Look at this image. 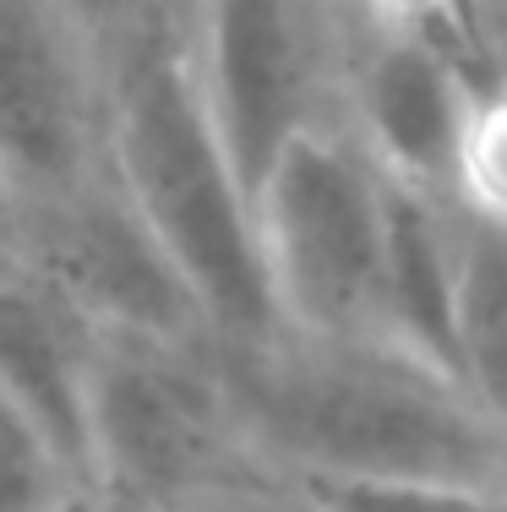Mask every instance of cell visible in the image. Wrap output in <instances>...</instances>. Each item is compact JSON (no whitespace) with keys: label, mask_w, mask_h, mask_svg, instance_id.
Listing matches in <instances>:
<instances>
[{"label":"cell","mask_w":507,"mask_h":512,"mask_svg":"<svg viewBox=\"0 0 507 512\" xmlns=\"http://www.w3.org/2000/svg\"><path fill=\"white\" fill-rule=\"evenodd\" d=\"M382 207L388 180L322 126L279 148L251 197L279 333L377 338Z\"/></svg>","instance_id":"cell-3"},{"label":"cell","mask_w":507,"mask_h":512,"mask_svg":"<svg viewBox=\"0 0 507 512\" xmlns=\"http://www.w3.org/2000/svg\"><path fill=\"white\" fill-rule=\"evenodd\" d=\"M458 387L507 447V235L458 224Z\"/></svg>","instance_id":"cell-11"},{"label":"cell","mask_w":507,"mask_h":512,"mask_svg":"<svg viewBox=\"0 0 507 512\" xmlns=\"http://www.w3.org/2000/svg\"><path fill=\"white\" fill-rule=\"evenodd\" d=\"M317 512H507L502 485L464 480H311Z\"/></svg>","instance_id":"cell-13"},{"label":"cell","mask_w":507,"mask_h":512,"mask_svg":"<svg viewBox=\"0 0 507 512\" xmlns=\"http://www.w3.org/2000/svg\"><path fill=\"white\" fill-rule=\"evenodd\" d=\"M148 512H159V507H148Z\"/></svg>","instance_id":"cell-18"},{"label":"cell","mask_w":507,"mask_h":512,"mask_svg":"<svg viewBox=\"0 0 507 512\" xmlns=\"http://www.w3.org/2000/svg\"><path fill=\"white\" fill-rule=\"evenodd\" d=\"M191 66L240 180L257 197L279 148L311 126V6L202 0Z\"/></svg>","instance_id":"cell-7"},{"label":"cell","mask_w":507,"mask_h":512,"mask_svg":"<svg viewBox=\"0 0 507 512\" xmlns=\"http://www.w3.org/2000/svg\"><path fill=\"white\" fill-rule=\"evenodd\" d=\"M17 246L33 251L22 256L28 273H39L60 300H71L99 333L180 349L208 333L186 278L148 235L137 207L115 191V180L93 175L50 202L22 207Z\"/></svg>","instance_id":"cell-4"},{"label":"cell","mask_w":507,"mask_h":512,"mask_svg":"<svg viewBox=\"0 0 507 512\" xmlns=\"http://www.w3.org/2000/svg\"><path fill=\"white\" fill-rule=\"evenodd\" d=\"M235 393L311 480H464L507 491V447L469 393L382 338L273 333L246 344Z\"/></svg>","instance_id":"cell-2"},{"label":"cell","mask_w":507,"mask_h":512,"mask_svg":"<svg viewBox=\"0 0 507 512\" xmlns=\"http://www.w3.org/2000/svg\"><path fill=\"white\" fill-rule=\"evenodd\" d=\"M93 88L66 0H0V175L22 207L93 180Z\"/></svg>","instance_id":"cell-6"},{"label":"cell","mask_w":507,"mask_h":512,"mask_svg":"<svg viewBox=\"0 0 507 512\" xmlns=\"http://www.w3.org/2000/svg\"><path fill=\"white\" fill-rule=\"evenodd\" d=\"M388 28H404V33H420V39L442 44L458 66L469 71V0H366Z\"/></svg>","instance_id":"cell-15"},{"label":"cell","mask_w":507,"mask_h":512,"mask_svg":"<svg viewBox=\"0 0 507 512\" xmlns=\"http://www.w3.org/2000/svg\"><path fill=\"white\" fill-rule=\"evenodd\" d=\"M50 512H148V507H137V502H126V496H115V491H104V485H71L66 496L50 507Z\"/></svg>","instance_id":"cell-16"},{"label":"cell","mask_w":507,"mask_h":512,"mask_svg":"<svg viewBox=\"0 0 507 512\" xmlns=\"http://www.w3.org/2000/svg\"><path fill=\"white\" fill-rule=\"evenodd\" d=\"M115 191L137 207L148 235L186 278L208 333L229 344H268L279 311L257 251L251 191L202 99L191 44L169 22L142 17L115 60L110 126L99 131Z\"/></svg>","instance_id":"cell-1"},{"label":"cell","mask_w":507,"mask_h":512,"mask_svg":"<svg viewBox=\"0 0 507 512\" xmlns=\"http://www.w3.org/2000/svg\"><path fill=\"white\" fill-rule=\"evenodd\" d=\"M22 267H28V262H22L17 229H6V224H0V278H6V273H22Z\"/></svg>","instance_id":"cell-17"},{"label":"cell","mask_w":507,"mask_h":512,"mask_svg":"<svg viewBox=\"0 0 507 512\" xmlns=\"http://www.w3.org/2000/svg\"><path fill=\"white\" fill-rule=\"evenodd\" d=\"M213 442L219 404L180 360V344L99 333L88 387V485L159 507L208 469Z\"/></svg>","instance_id":"cell-5"},{"label":"cell","mask_w":507,"mask_h":512,"mask_svg":"<svg viewBox=\"0 0 507 512\" xmlns=\"http://www.w3.org/2000/svg\"><path fill=\"white\" fill-rule=\"evenodd\" d=\"M82 485L44 442V431L0 387V512H50L60 496Z\"/></svg>","instance_id":"cell-14"},{"label":"cell","mask_w":507,"mask_h":512,"mask_svg":"<svg viewBox=\"0 0 507 512\" xmlns=\"http://www.w3.org/2000/svg\"><path fill=\"white\" fill-rule=\"evenodd\" d=\"M486 82H475L442 44L388 28L355 77V115L371 169L393 186L437 191L453 186V158L464 142L469 109Z\"/></svg>","instance_id":"cell-8"},{"label":"cell","mask_w":507,"mask_h":512,"mask_svg":"<svg viewBox=\"0 0 507 512\" xmlns=\"http://www.w3.org/2000/svg\"><path fill=\"white\" fill-rule=\"evenodd\" d=\"M448 197H458L469 224L507 235V82H486L475 93Z\"/></svg>","instance_id":"cell-12"},{"label":"cell","mask_w":507,"mask_h":512,"mask_svg":"<svg viewBox=\"0 0 507 512\" xmlns=\"http://www.w3.org/2000/svg\"><path fill=\"white\" fill-rule=\"evenodd\" d=\"M99 327L39 273L0 278V387L22 404L77 480H88V387Z\"/></svg>","instance_id":"cell-9"},{"label":"cell","mask_w":507,"mask_h":512,"mask_svg":"<svg viewBox=\"0 0 507 512\" xmlns=\"http://www.w3.org/2000/svg\"><path fill=\"white\" fill-rule=\"evenodd\" d=\"M377 338L458 382V224L437 197L388 180Z\"/></svg>","instance_id":"cell-10"}]
</instances>
